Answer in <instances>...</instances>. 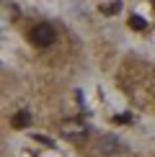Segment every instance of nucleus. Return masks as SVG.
I'll list each match as a JSON object with an SVG mask.
<instances>
[{"label":"nucleus","instance_id":"nucleus-1","mask_svg":"<svg viewBox=\"0 0 155 157\" xmlns=\"http://www.w3.org/2000/svg\"><path fill=\"white\" fill-rule=\"evenodd\" d=\"M54 29H52L49 23H39V26H34V29L29 31V39H31V44L34 47H52V41H54Z\"/></svg>","mask_w":155,"mask_h":157},{"label":"nucleus","instance_id":"nucleus-2","mask_svg":"<svg viewBox=\"0 0 155 157\" xmlns=\"http://www.w3.org/2000/svg\"><path fill=\"white\" fill-rule=\"evenodd\" d=\"M62 134H65V139H70V142H83L88 136V129L83 126V124H67V126L62 129Z\"/></svg>","mask_w":155,"mask_h":157},{"label":"nucleus","instance_id":"nucleus-3","mask_svg":"<svg viewBox=\"0 0 155 157\" xmlns=\"http://www.w3.org/2000/svg\"><path fill=\"white\" fill-rule=\"evenodd\" d=\"M10 124H13V129H29L31 126V111H18V113H13L10 116Z\"/></svg>","mask_w":155,"mask_h":157},{"label":"nucleus","instance_id":"nucleus-4","mask_svg":"<svg viewBox=\"0 0 155 157\" xmlns=\"http://www.w3.org/2000/svg\"><path fill=\"white\" fill-rule=\"evenodd\" d=\"M129 29H134V31H145L147 29V21L142 16H129Z\"/></svg>","mask_w":155,"mask_h":157},{"label":"nucleus","instance_id":"nucleus-5","mask_svg":"<svg viewBox=\"0 0 155 157\" xmlns=\"http://www.w3.org/2000/svg\"><path fill=\"white\" fill-rule=\"evenodd\" d=\"M119 10H121V3H119V0H114V3H106V5H101V13H106V16H111V13L116 16Z\"/></svg>","mask_w":155,"mask_h":157}]
</instances>
